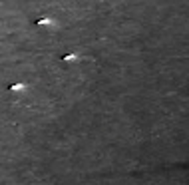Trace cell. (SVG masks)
I'll use <instances>...</instances> for the list:
<instances>
[{
    "label": "cell",
    "instance_id": "6da1fadb",
    "mask_svg": "<svg viewBox=\"0 0 189 185\" xmlns=\"http://www.w3.org/2000/svg\"><path fill=\"white\" fill-rule=\"evenodd\" d=\"M24 88H26V84H22V82H14V84H10V86H8V90H10V92H22Z\"/></svg>",
    "mask_w": 189,
    "mask_h": 185
},
{
    "label": "cell",
    "instance_id": "7a4b0ae2",
    "mask_svg": "<svg viewBox=\"0 0 189 185\" xmlns=\"http://www.w3.org/2000/svg\"><path fill=\"white\" fill-rule=\"evenodd\" d=\"M50 24H52V18H48V16L36 20V26H50Z\"/></svg>",
    "mask_w": 189,
    "mask_h": 185
},
{
    "label": "cell",
    "instance_id": "3957f363",
    "mask_svg": "<svg viewBox=\"0 0 189 185\" xmlns=\"http://www.w3.org/2000/svg\"><path fill=\"white\" fill-rule=\"evenodd\" d=\"M74 60H78V54L72 52V54H66V56H62V62H74Z\"/></svg>",
    "mask_w": 189,
    "mask_h": 185
}]
</instances>
